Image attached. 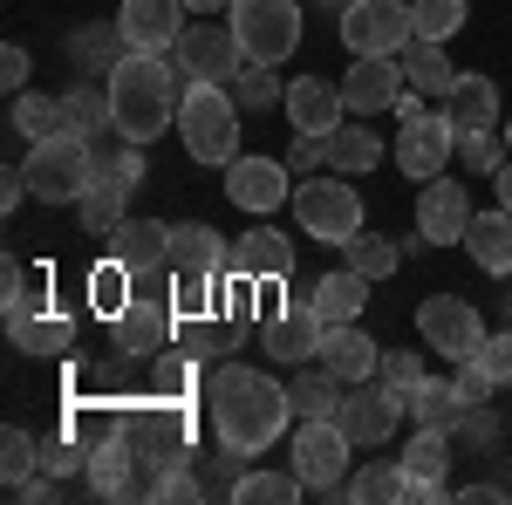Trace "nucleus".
<instances>
[{"instance_id": "11", "label": "nucleus", "mask_w": 512, "mask_h": 505, "mask_svg": "<svg viewBox=\"0 0 512 505\" xmlns=\"http://www.w3.org/2000/svg\"><path fill=\"white\" fill-rule=\"evenodd\" d=\"M226 198H233L246 219H267L280 205H294V171L280 164V157H246L239 151L226 164Z\"/></svg>"}, {"instance_id": "41", "label": "nucleus", "mask_w": 512, "mask_h": 505, "mask_svg": "<svg viewBox=\"0 0 512 505\" xmlns=\"http://www.w3.org/2000/svg\"><path fill=\"white\" fill-rule=\"evenodd\" d=\"M342 492L355 505H390V499H403V465H362L355 478H342Z\"/></svg>"}, {"instance_id": "19", "label": "nucleus", "mask_w": 512, "mask_h": 505, "mask_svg": "<svg viewBox=\"0 0 512 505\" xmlns=\"http://www.w3.org/2000/svg\"><path fill=\"white\" fill-rule=\"evenodd\" d=\"M403 499H437L444 492V465H451V430L417 424V437L403 444Z\"/></svg>"}, {"instance_id": "17", "label": "nucleus", "mask_w": 512, "mask_h": 505, "mask_svg": "<svg viewBox=\"0 0 512 505\" xmlns=\"http://www.w3.org/2000/svg\"><path fill=\"white\" fill-rule=\"evenodd\" d=\"M321 328H328V321H321L308 301L287 294V308L267 314V328H260V349L274 355V362H294V369H301V362H315V355H321Z\"/></svg>"}, {"instance_id": "3", "label": "nucleus", "mask_w": 512, "mask_h": 505, "mask_svg": "<svg viewBox=\"0 0 512 505\" xmlns=\"http://www.w3.org/2000/svg\"><path fill=\"white\" fill-rule=\"evenodd\" d=\"M239 110L233 103V82H185V103H178V137H185V151L192 164H233L239 157Z\"/></svg>"}, {"instance_id": "26", "label": "nucleus", "mask_w": 512, "mask_h": 505, "mask_svg": "<svg viewBox=\"0 0 512 505\" xmlns=\"http://www.w3.org/2000/svg\"><path fill=\"white\" fill-rule=\"evenodd\" d=\"M465 253H472L478 267L492 273V280H512V212H472V226H465Z\"/></svg>"}, {"instance_id": "29", "label": "nucleus", "mask_w": 512, "mask_h": 505, "mask_svg": "<svg viewBox=\"0 0 512 505\" xmlns=\"http://www.w3.org/2000/svg\"><path fill=\"white\" fill-rule=\"evenodd\" d=\"M287 396H294V417H342V396H349V383L328 369V362H301V376L287 383Z\"/></svg>"}, {"instance_id": "6", "label": "nucleus", "mask_w": 512, "mask_h": 505, "mask_svg": "<svg viewBox=\"0 0 512 505\" xmlns=\"http://www.w3.org/2000/svg\"><path fill=\"white\" fill-rule=\"evenodd\" d=\"M226 21H233L246 62L280 69V62L301 48V0H233V7H226Z\"/></svg>"}, {"instance_id": "33", "label": "nucleus", "mask_w": 512, "mask_h": 505, "mask_svg": "<svg viewBox=\"0 0 512 505\" xmlns=\"http://www.w3.org/2000/svg\"><path fill=\"white\" fill-rule=\"evenodd\" d=\"M417 424H437V430H451L458 417H472L465 410V396H458V383H437V376H424V383L410 389V403H403Z\"/></svg>"}, {"instance_id": "52", "label": "nucleus", "mask_w": 512, "mask_h": 505, "mask_svg": "<svg viewBox=\"0 0 512 505\" xmlns=\"http://www.w3.org/2000/svg\"><path fill=\"white\" fill-rule=\"evenodd\" d=\"M89 465V444H41V471H55V478H69V471Z\"/></svg>"}, {"instance_id": "12", "label": "nucleus", "mask_w": 512, "mask_h": 505, "mask_svg": "<svg viewBox=\"0 0 512 505\" xmlns=\"http://www.w3.org/2000/svg\"><path fill=\"white\" fill-rule=\"evenodd\" d=\"M403 417H410V410H403V396H396L383 376H369V383H349L342 417H335V424L349 430L355 444H369V451H376V444H390V437H396V424H403Z\"/></svg>"}, {"instance_id": "32", "label": "nucleus", "mask_w": 512, "mask_h": 505, "mask_svg": "<svg viewBox=\"0 0 512 505\" xmlns=\"http://www.w3.org/2000/svg\"><path fill=\"white\" fill-rule=\"evenodd\" d=\"M226 499H239V505H294V499H308V485H301L294 471H239L233 485H226Z\"/></svg>"}, {"instance_id": "1", "label": "nucleus", "mask_w": 512, "mask_h": 505, "mask_svg": "<svg viewBox=\"0 0 512 505\" xmlns=\"http://www.w3.org/2000/svg\"><path fill=\"white\" fill-rule=\"evenodd\" d=\"M205 403H212V430H219V451H226V458H260L280 430L294 424L287 383L246 369V362H226V369L212 376V389H205Z\"/></svg>"}, {"instance_id": "38", "label": "nucleus", "mask_w": 512, "mask_h": 505, "mask_svg": "<svg viewBox=\"0 0 512 505\" xmlns=\"http://www.w3.org/2000/svg\"><path fill=\"white\" fill-rule=\"evenodd\" d=\"M219 301H226V280H219V273H178V287H171V308H178V321L219 314Z\"/></svg>"}, {"instance_id": "47", "label": "nucleus", "mask_w": 512, "mask_h": 505, "mask_svg": "<svg viewBox=\"0 0 512 505\" xmlns=\"http://www.w3.org/2000/svg\"><path fill=\"white\" fill-rule=\"evenodd\" d=\"M451 383H458V396H465V410H485V403H492V389H499L492 376H485V362H478V355H472V362H458V376H451Z\"/></svg>"}, {"instance_id": "30", "label": "nucleus", "mask_w": 512, "mask_h": 505, "mask_svg": "<svg viewBox=\"0 0 512 505\" xmlns=\"http://www.w3.org/2000/svg\"><path fill=\"white\" fill-rule=\"evenodd\" d=\"M7 130H14V137H28V144L55 137V130H69V117H62V96H35V89H21V96L7 103Z\"/></svg>"}, {"instance_id": "45", "label": "nucleus", "mask_w": 512, "mask_h": 505, "mask_svg": "<svg viewBox=\"0 0 512 505\" xmlns=\"http://www.w3.org/2000/svg\"><path fill=\"white\" fill-rule=\"evenodd\" d=\"M458 157H465V171L492 178V171L512 157V144H506V130H485V137H465V144H458Z\"/></svg>"}, {"instance_id": "20", "label": "nucleus", "mask_w": 512, "mask_h": 505, "mask_svg": "<svg viewBox=\"0 0 512 505\" xmlns=\"http://www.w3.org/2000/svg\"><path fill=\"white\" fill-rule=\"evenodd\" d=\"M287 123L294 130H308V137H328L335 123L349 117V103H342V82H328V76H294L287 82Z\"/></svg>"}, {"instance_id": "56", "label": "nucleus", "mask_w": 512, "mask_h": 505, "mask_svg": "<svg viewBox=\"0 0 512 505\" xmlns=\"http://www.w3.org/2000/svg\"><path fill=\"white\" fill-rule=\"evenodd\" d=\"M499 130H506V144H512V110H506V123H499Z\"/></svg>"}, {"instance_id": "13", "label": "nucleus", "mask_w": 512, "mask_h": 505, "mask_svg": "<svg viewBox=\"0 0 512 505\" xmlns=\"http://www.w3.org/2000/svg\"><path fill=\"white\" fill-rule=\"evenodd\" d=\"M458 157V130L444 123V110H431V117L403 123L396 130V171L410 178V185H431V178H444V164Z\"/></svg>"}, {"instance_id": "57", "label": "nucleus", "mask_w": 512, "mask_h": 505, "mask_svg": "<svg viewBox=\"0 0 512 505\" xmlns=\"http://www.w3.org/2000/svg\"><path fill=\"white\" fill-rule=\"evenodd\" d=\"M328 7H349V0H328Z\"/></svg>"}, {"instance_id": "23", "label": "nucleus", "mask_w": 512, "mask_h": 505, "mask_svg": "<svg viewBox=\"0 0 512 505\" xmlns=\"http://www.w3.org/2000/svg\"><path fill=\"white\" fill-rule=\"evenodd\" d=\"M315 362H328L342 383H369V376L383 369V349H376L355 321H328V328H321V355H315Z\"/></svg>"}, {"instance_id": "48", "label": "nucleus", "mask_w": 512, "mask_h": 505, "mask_svg": "<svg viewBox=\"0 0 512 505\" xmlns=\"http://www.w3.org/2000/svg\"><path fill=\"white\" fill-rule=\"evenodd\" d=\"M321 164H328V137H308V130H301L294 151H287V171H294V178H315Z\"/></svg>"}, {"instance_id": "21", "label": "nucleus", "mask_w": 512, "mask_h": 505, "mask_svg": "<svg viewBox=\"0 0 512 505\" xmlns=\"http://www.w3.org/2000/svg\"><path fill=\"white\" fill-rule=\"evenodd\" d=\"M444 123L458 130V144H465V137H485V130H499V82L478 76V69H465L458 89L444 96Z\"/></svg>"}, {"instance_id": "35", "label": "nucleus", "mask_w": 512, "mask_h": 505, "mask_svg": "<svg viewBox=\"0 0 512 505\" xmlns=\"http://www.w3.org/2000/svg\"><path fill=\"white\" fill-rule=\"evenodd\" d=\"M342 253H349V267L362 273V280H390V273L403 267V253H410V246H396V239H383V233H355Z\"/></svg>"}, {"instance_id": "7", "label": "nucleus", "mask_w": 512, "mask_h": 505, "mask_svg": "<svg viewBox=\"0 0 512 505\" xmlns=\"http://www.w3.org/2000/svg\"><path fill=\"white\" fill-rule=\"evenodd\" d=\"M349 451H355V437L335 424V417H301V424H294V478H301L315 499L342 492Z\"/></svg>"}, {"instance_id": "28", "label": "nucleus", "mask_w": 512, "mask_h": 505, "mask_svg": "<svg viewBox=\"0 0 512 505\" xmlns=\"http://www.w3.org/2000/svg\"><path fill=\"white\" fill-rule=\"evenodd\" d=\"M396 62H403V76H410V89H424V96H437V103H444V96L458 89V76H465V69H451L444 41H410V48H403Z\"/></svg>"}, {"instance_id": "31", "label": "nucleus", "mask_w": 512, "mask_h": 505, "mask_svg": "<svg viewBox=\"0 0 512 505\" xmlns=\"http://www.w3.org/2000/svg\"><path fill=\"white\" fill-rule=\"evenodd\" d=\"M62 117H69V130H82V137L117 130V117H110V89H96V76H82V82L62 89Z\"/></svg>"}, {"instance_id": "25", "label": "nucleus", "mask_w": 512, "mask_h": 505, "mask_svg": "<svg viewBox=\"0 0 512 505\" xmlns=\"http://www.w3.org/2000/svg\"><path fill=\"white\" fill-rule=\"evenodd\" d=\"M294 301H308L321 321H355V314L369 308V280H362L355 267H335V273H321L315 287H301Z\"/></svg>"}, {"instance_id": "53", "label": "nucleus", "mask_w": 512, "mask_h": 505, "mask_svg": "<svg viewBox=\"0 0 512 505\" xmlns=\"http://www.w3.org/2000/svg\"><path fill=\"white\" fill-rule=\"evenodd\" d=\"M21 198H35L28 164H7V171H0V212H21Z\"/></svg>"}, {"instance_id": "24", "label": "nucleus", "mask_w": 512, "mask_h": 505, "mask_svg": "<svg viewBox=\"0 0 512 505\" xmlns=\"http://www.w3.org/2000/svg\"><path fill=\"white\" fill-rule=\"evenodd\" d=\"M233 273H253V280H294V239L274 233L267 219L253 233L233 239Z\"/></svg>"}, {"instance_id": "40", "label": "nucleus", "mask_w": 512, "mask_h": 505, "mask_svg": "<svg viewBox=\"0 0 512 505\" xmlns=\"http://www.w3.org/2000/svg\"><path fill=\"white\" fill-rule=\"evenodd\" d=\"M0 308H7V335L28 321V314H41V294H35V280H28V267L7 253V267H0Z\"/></svg>"}, {"instance_id": "50", "label": "nucleus", "mask_w": 512, "mask_h": 505, "mask_svg": "<svg viewBox=\"0 0 512 505\" xmlns=\"http://www.w3.org/2000/svg\"><path fill=\"white\" fill-rule=\"evenodd\" d=\"M478 362H485V376H492V383L506 389V383H512V328H506V335H485Z\"/></svg>"}, {"instance_id": "10", "label": "nucleus", "mask_w": 512, "mask_h": 505, "mask_svg": "<svg viewBox=\"0 0 512 505\" xmlns=\"http://www.w3.org/2000/svg\"><path fill=\"white\" fill-rule=\"evenodd\" d=\"M171 62L185 69V82H233L246 69V48H239L233 21H192L171 48Z\"/></svg>"}, {"instance_id": "27", "label": "nucleus", "mask_w": 512, "mask_h": 505, "mask_svg": "<svg viewBox=\"0 0 512 505\" xmlns=\"http://www.w3.org/2000/svg\"><path fill=\"white\" fill-rule=\"evenodd\" d=\"M369 123H376V117H342L335 130H328V171L362 178V171H376V164H383V137H376Z\"/></svg>"}, {"instance_id": "42", "label": "nucleus", "mask_w": 512, "mask_h": 505, "mask_svg": "<svg viewBox=\"0 0 512 505\" xmlns=\"http://www.w3.org/2000/svg\"><path fill=\"white\" fill-rule=\"evenodd\" d=\"M233 103L239 110H274V103H287V89H280V76L267 62H246L233 76Z\"/></svg>"}, {"instance_id": "15", "label": "nucleus", "mask_w": 512, "mask_h": 505, "mask_svg": "<svg viewBox=\"0 0 512 505\" xmlns=\"http://www.w3.org/2000/svg\"><path fill=\"white\" fill-rule=\"evenodd\" d=\"M403 89H410V76H403L396 55H355L349 69H342V103H349V117H383V110H396Z\"/></svg>"}, {"instance_id": "49", "label": "nucleus", "mask_w": 512, "mask_h": 505, "mask_svg": "<svg viewBox=\"0 0 512 505\" xmlns=\"http://www.w3.org/2000/svg\"><path fill=\"white\" fill-rule=\"evenodd\" d=\"M28 76H35L28 48H21V41H7V48H0V89H7V96H21V89H28Z\"/></svg>"}, {"instance_id": "37", "label": "nucleus", "mask_w": 512, "mask_h": 505, "mask_svg": "<svg viewBox=\"0 0 512 505\" xmlns=\"http://www.w3.org/2000/svg\"><path fill=\"white\" fill-rule=\"evenodd\" d=\"M35 471H41V444L21 424H7L0 430V478H7V492H21Z\"/></svg>"}, {"instance_id": "4", "label": "nucleus", "mask_w": 512, "mask_h": 505, "mask_svg": "<svg viewBox=\"0 0 512 505\" xmlns=\"http://www.w3.org/2000/svg\"><path fill=\"white\" fill-rule=\"evenodd\" d=\"M28 185H35L41 205H82L96 185V137L55 130V137L28 144Z\"/></svg>"}, {"instance_id": "43", "label": "nucleus", "mask_w": 512, "mask_h": 505, "mask_svg": "<svg viewBox=\"0 0 512 505\" xmlns=\"http://www.w3.org/2000/svg\"><path fill=\"white\" fill-rule=\"evenodd\" d=\"M123 198H130V192H117V185H89V198L76 205V212H82V233H89V239H110L123 226Z\"/></svg>"}, {"instance_id": "39", "label": "nucleus", "mask_w": 512, "mask_h": 505, "mask_svg": "<svg viewBox=\"0 0 512 505\" xmlns=\"http://www.w3.org/2000/svg\"><path fill=\"white\" fill-rule=\"evenodd\" d=\"M472 0H410V21H417V41H451L465 28Z\"/></svg>"}, {"instance_id": "14", "label": "nucleus", "mask_w": 512, "mask_h": 505, "mask_svg": "<svg viewBox=\"0 0 512 505\" xmlns=\"http://www.w3.org/2000/svg\"><path fill=\"white\" fill-rule=\"evenodd\" d=\"M185 14H192L185 0H123L117 7V35H123V48H137V55H171L178 35L192 28Z\"/></svg>"}, {"instance_id": "44", "label": "nucleus", "mask_w": 512, "mask_h": 505, "mask_svg": "<svg viewBox=\"0 0 512 505\" xmlns=\"http://www.w3.org/2000/svg\"><path fill=\"white\" fill-rule=\"evenodd\" d=\"M96 185L137 192V185H144V144H123V151H103V144H96Z\"/></svg>"}, {"instance_id": "36", "label": "nucleus", "mask_w": 512, "mask_h": 505, "mask_svg": "<svg viewBox=\"0 0 512 505\" xmlns=\"http://www.w3.org/2000/svg\"><path fill=\"white\" fill-rule=\"evenodd\" d=\"M69 342H76L69 314H28V321L14 328V349L21 355H69Z\"/></svg>"}, {"instance_id": "22", "label": "nucleus", "mask_w": 512, "mask_h": 505, "mask_svg": "<svg viewBox=\"0 0 512 505\" xmlns=\"http://www.w3.org/2000/svg\"><path fill=\"white\" fill-rule=\"evenodd\" d=\"M171 267L178 273H233V239L226 233H212L205 219H178L171 226Z\"/></svg>"}, {"instance_id": "8", "label": "nucleus", "mask_w": 512, "mask_h": 505, "mask_svg": "<svg viewBox=\"0 0 512 505\" xmlns=\"http://www.w3.org/2000/svg\"><path fill=\"white\" fill-rule=\"evenodd\" d=\"M417 335H424V349L444 355V362H472L492 328L478 321V308L465 294H431V301L417 308Z\"/></svg>"}, {"instance_id": "18", "label": "nucleus", "mask_w": 512, "mask_h": 505, "mask_svg": "<svg viewBox=\"0 0 512 505\" xmlns=\"http://www.w3.org/2000/svg\"><path fill=\"white\" fill-rule=\"evenodd\" d=\"M110 328H117V349L123 355H158V349H171L178 308H171V294H137Z\"/></svg>"}, {"instance_id": "55", "label": "nucleus", "mask_w": 512, "mask_h": 505, "mask_svg": "<svg viewBox=\"0 0 512 505\" xmlns=\"http://www.w3.org/2000/svg\"><path fill=\"white\" fill-rule=\"evenodd\" d=\"M185 7H192V14H226L233 0H185Z\"/></svg>"}, {"instance_id": "2", "label": "nucleus", "mask_w": 512, "mask_h": 505, "mask_svg": "<svg viewBox=\"0 0 512 505\" xmlns=\"http://www.w3.org/2000/svg\"><path fill=\"white\" fill-rule=\"evenodd\" d=\"M110 89V117H117V137L123 144H158L164 130H178V103H185V69L171 55H137L123 48L117 69L103 76Z\"/></svg>"}, {"instance_id": "34", "label": "nucleus", "mask_w": 512, "mask_h": 505, "mask_svg": "<svg viewBox=\"0 0 512 505\" xmlns=\"http://www.w3.org/2000/svg\"><path fill=\"white\" fill-rule=\"evenodd\" d=\"M130 301H137V273H130V267L117 260V253H110L103 267L89 273V308L103 314V321H117V314L130 308Z\"/></svg>"}, {"instance_id": "5", "label": "nucleus", "mask_w": 512, "mask_h": 505, "mask_svg": "<svg viewBox=\"0 0 512 505\" xmlns=\"http://www.w3.org/2000/svg\"><path fill=\"white\" fill-rule=\"evenodd\" d=\"M294 219L301 233L321 246H349L362 233V192L349 185V171H328V178H294Z\"/></svg>"}, {"instance_id": "51", "label": "nucleus", "mask_w": 512, "mask_h": 505, "mask_svg": "<svg viewBox=\"0 0 512 505\" xmlns=\"http://www.w3.org/2000/svg\"><path fill=\"white\" fill-rule=\"evenodd\" d=\"M151 499H178V505H185V499H205V485H198V478H192L185 465H171V471L158 478V485H151Z\"/></svg>"}, {"instance_id": "54", "label": "nucleus", "mask_w": 512, "mask_h": 505, "mask_svg": "<svg viewBox=\"0 0 512 505\" xmlns=\"http://www.w3.org/2000/svg\"><path fill=\"white\" fill-rule=\"evenodd\" d=\"M492 192H499V205H506V212H512V157H506V164H499V171H492Z\"/></svg>"}, {"instance_id": "9", "label": "nucleus", "mask_w": 512, "mask_h": 505, "mask_svg": "<svg viewBox=\"0 0 512 505\" xmlns=\"http://www.w3.org/2000/svg\"><path fill=\"white\" fill-rule=\"evenodd\" d=\"M342 41H349V55H403L417 41L410 0H349L342 7Z\"/></svg>"}, {"instance_id": "16", "label": "nucleus", "mask_w": 512, "mask_h": 505, "mask_svg": "<svg viewBox=\"0 0 512 505\" xmlns=\"http://www.w3.org/2000/svg\"><path fill=\"white\" fill-rule=\"evenodd\" d=\"M465 226H472V192L458 178H431L417 192V233H424V246H465Z\"/></svg>"}, {"instance_id": "46", "label": "nucleus", "mask_w": 512, "mask_h": 505, "mask_svg": "<svg viewBox=\"0 0 512 505\" xmlns=\"http://www.w3.org/2000/svg\"><path fill=\"white\" fill-rule=\"evenodd\" d=\"M376 376H383V383L410 403V389L424 383V355H417V349H383V369H376Z\"/></svg>"}]
</instances>
